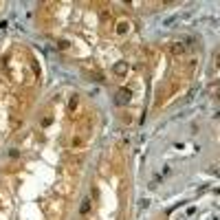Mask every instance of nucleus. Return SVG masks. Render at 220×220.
Listing matches in <instances>:
<instances>
[{
  "instance_id": "nucleus-1",
  "label": "nucleus",
  "mask_w": 220,
  "mask_h": 220,
  "mask_svg": "<svg viewBox=\"0 0 220 220\" xmlns=\"http://www.w3.org/2000/svg\"><path fill=\"white\" fill-rule=\"evenodd\" d=\"M128 101H130V90L121 88L119 93H117V99H115V104H117V106H126Z\"/></svg>"
},
{
  "instance_id": "nucleus-2",
  "label": "nucleus",
  "mask_w": 220,
  "mask_h": 220,
  "mask_svg": "<svg viewBox=\"0 0 220 220\" xmlns=\"http://www.w3.org/2000/svg\"><path fill=\"white\" fill-rule=\"evenodd\" d=\"M88 211H90V198H84L82 207H79V213H82V216H88Z\"/></svg>"
},
{
  "instance_id": "nucleus-3",
  "label": "nucleus",
  "mask_w": 220,
  "mask_h": 220,
  "mask_svg": "<svg viewBox=\"0 0 220 220\" xmlns=\"http://www.w3.org/2000/svg\"><path fill=\"white\" fill-rule=\"evenodd\" d=\"M77 104H79L77 95H75V97H71V101H68V110H75V108H77Z\"/></svg>"
},
{
  "instance_id": "nucleus-4",
  "label": "nucleus",
  "mask_w": 220,
  "mask_h": 220,
  "mask_svg": "<svg viewBox=\"0 0 220 220\" xmlns=\"http://www.w3.org/2000/svg\"><path fill=\"white\" fill-rule=\"evenodd\" d=\"M115 73H117V75H123V73H126V64H117L115 66Z\"/></svg>"
},
{
  "instance_id": "nucleus-5",
  "label": "nucleus",
  "mask_w": 220,
  "mask_h": 220,
  "mask_svg": "<svg viewBox=\"0 0 220 220\" xmlns=\"http://www.w3.org/2000/svg\"><path fill=\"white\" fill-rule=\"evenodd\" d=\"M172 22H176V15H172V18H167L165 22H163V24H165V26H167V24H172Z\"/></svg>"
},
{
  "instance_id": "nucleus-6",
  "label": "nucleus",
  "mask_w": 220,
  "mask_h": 220,
  "mask_svg": "<svg viewBox=\"0 0 220 220\" xmlns=\"http://www.w3.org/2000/svg\"><path fill=\"white\" fill-rule=\"evenodd\" d=\"M126 26H128L126 22H121V24H119V29H117V31H119V33H123V31H126Z\"/></svg>"
}]
</instances>
